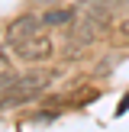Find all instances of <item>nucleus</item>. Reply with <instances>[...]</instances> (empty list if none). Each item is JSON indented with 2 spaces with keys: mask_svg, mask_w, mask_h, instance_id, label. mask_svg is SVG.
I'll use <instances>...</instances> for the list:
<instances>
[{
  "mask_svg": "<svg viewBox=\"0 0 129 132\" xmlns=\"http://www.w3.org/2000/svg\"><path fill=\"white\" fill-rule=\"evenodd\" d=\"M49 81H52L49 71H29V74H19V81L13 84V90L0 97V106H23V103L36 100V97L49 87Z\"/></svg>",
  "mask_w": 129,
  "mask_h": 132,
  "instance_id": "nucleus-1",
  "label": "nucleus"
},
{
  "mask_svg": "<svg viewBox=\"0 0 129 132\" xmlns=\"http://www.w3.org/2000/svg\"><path fill=\"white\" fill-rule=\"evenodd\" d=\"M42 32V16H36V13H19L16 19H10V26L3 29V39L13 45V48H19L23 42H29L32 36H39Z\"/></svg>",
  "mask_w": 129,
  "mask_h": 132,
  "instance_id": "nucleus-2",
  "label": "nucleus"
},
{
  "mask_svg": "<svg viewBox=\"0 0 129 132\" xmlns=\"http://www.w3.org/2000/svg\"><path fill=\"white\" fill-rule=\"evenodd\" d=\"M23 61H32V64H39V61H49L52 55H55V42H52V36H45V32H39V36H32L29 42H23L19 48H13Z\"/></svg>",
  "mask_w": 129,
  "mask_h": 132,
  "instance_id": "nucleus-3",
  "label": "nucleus"
},
{
  "mask_svg": "<svg viewBox=\"0 0 129 132\" xmlns=\"http://www.w3.org/2000/svg\"><path fill=\"white\" fill-rule=\"evenodd\" d=\"M42 23H49V26H68V23H74V6H61V10H49L42 16Z\"/></svg>",
  "mask_w": 129,
  "mask_h": 132,
  "instance_id": "nucleus-4",
  "label": "nucleus"
},
{
  "mask_svg": "<svg viewBox=\"0 0 129 132\" xmlns=\"http://www.w3.org/2000/svg\"><path fill=\"white\" fill-rule=\"evenodd\" d=\"M16 81H19V74H16V71H10V68H0V97H3V94H10Z\"/></svg>",
  "mask_w": 129,
  "mask_h": 132,
  "instance_id": "nucleus-5",
  "label": "nucleus"
},
{
  "mask_svg": "<svg viewBox=\"0 0 129 132\" xmlns=\"http://www.w3.org/2000/svg\"><path fill=\"white\" fill-rule=\"evenodd\" d=\"M116 36H123V39H126V42H129V16L116 23Z\"/></svg>",
  "mask_w": 129,
  "mask_h": 132,
  "instance_id": "nucleus-6",
  "label": "nucleus"
},
{
  "mask_svg": "<svg viewBox=\"0 0 129 132\" xmlns=\"http://www.w3.org/2000/svg\"><path fill=\"white\" fill-rule=\"evenodd\" d=\"M116 3H126V0H116Z\"/></svg>",
  "mask_w": 129,
  "mask_h": 132,
  "instance_id": "nucleus-7",
  "label": "nucleus"
},
{
  "mask_svg": "<svg viewBox=\"0 0 129 132\" xmlns=\"http://www.w3.org/2000/svg\"><path fill=\"white\" fill-rule=\"evenodd\" d=\"M0 61H3V52H0Z\"/></svg>",
  "mask_w": 129,
  "mask_h": 132,
  "instance_id": "nucleus-8",
  "label": "nucleus"
},
{
  "mask_svg": "<svg viewBox=\"0 0 129 132\" xmlns=\"http://www.w3.org/2000/svg\"><path fill=\"white\" fill-rule=\"evenodd\" d=\"M0 39H3V29H0Z\"/></svg>",
  "mask_w": 129,
  "mask_h": 132,
  "instance_id": "nucleus-9",
  "label": "nucleus"
}]
</instances>
